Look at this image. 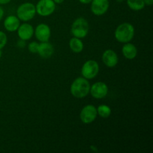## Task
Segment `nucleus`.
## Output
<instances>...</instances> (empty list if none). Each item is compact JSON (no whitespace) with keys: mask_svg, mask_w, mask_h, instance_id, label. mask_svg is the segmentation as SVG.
<instances>
[{"mask_svg":"<svg viewBox=\"0 0 153 153\" xmlns=\"http://www.w3.org/2000/svg\"><path fill=\"white\" fill-rule=\"evenodd\" d=\"M91 85L88 79L84 77H79L75 79L70 87V93L74 97L82 99L90 94Z\"/></svg>","mask_w":153,"mask_h":153,"instance_id":"1","label":"nucleus"},{"mask_svg":"<svg viewBox=\"0 0 153 153\" xmlns=\"http://www.w3.org/2000/svg\"><path fill=\"white\" fill-rule=\"evenodd\" d=\"M134 36V28L131 23L123 22L118 25L114 31V37L120 43H128Z\"/></svg>","mask_w":153,"mask_h":153,"instance_id":"2","label":"nucleus"},{"mask_svg":"<svg viewBox=\"0 0 153 153\" xmlns=\"http://www.w3.org/2000/svg\"><path fill=\"white\" fill-rule=\"evenodd\" d=\"M88 31H89V24L85 18H77L72 24L71 33L73 37L80 39L84 38L88 35Z\"/></svg>","mask_w":153,"mask_h":153,"instance_id":"3","label":"nucleus"},{"mask_svg":"<svg viewBox=\"0 0 153 153\" xmlns=\"http://www.w3.org/2000/svg\"><path fill=\"white\" fill-rule=\"evenodd\" d=\"M36 14V7L31 2H25L18 7L16 10V16L23 22H27L34 17Z\"/></svg>","mask_w":153,"mask_h":153,"instance_id":"4","label":"nucleus"},{"mask_svg":"<svg viewBox=\"0 0 153 153\" xmlns=\"http://www.w3.org/2000/svg\"><path fill=\"white\" fill-rule=\"evenodd\" d=\"M100 72V66L99 64L94 60H88L84 63L82 67V77L86 79H93L98 75Z\"/></svg>","mask_w":153,"mask_h":153,"instance_id":"5","label":"nucleus"},{"mask_svg":"<svg viewBox=\"0 0 153 153\" xmlns=\"http://www.w3.org/2000/svg\"><path fill=\"white\" fill-rule=\"evenodd\" d=\"M35 7L36 13L40 16H48L54 13L56 8V4L53 0H40Z\"/></svg>","mask_w":153,"mask_h":153,"instance_id":"6","label":"nucleus"},{"mask_svg":"<svg viewBox=\"0 0 153 153\" xmlns=\"http://www.w3.org/2000/svg\"><path fill=\"white\" fill-rule=\"evenodd\" d=\"M97 108L93 105H87L80 112V119L85 124H90L94 122L97 117Z\"/></svg>","mask_w":153,"mask_h":153,"instance_id":"7","label":"nucleus"},{"mask_svg":"<svg viewBox=\"0 0 153 153\" xmlns=\"http://www.w3.org/2000/svg\"><path fill=\"white\" fill-rule=\"evenodd\" d=\"M108 93V88L105 82H98L94 83L90 88V94L97 100L103 99Z\"/></svg>","mask_w":153,"mask_h":153,"instance_id":"8","label":"nucleus"},{"mask_svg":"<svg viewBox=\"0 0 153 153\" xmlns=\"http://www.w3.org/2000/svg\"><path fill=\"white\" fill-rule=\"evenodd\" d=\"M91 3V12L96 16H102L108 10V0H92Z\"/></svg>","mask_w":153,"mask_h":153,"instance_id":"9","label":"nucleus"},{"mask_svg":"<svg viewBox=\"0 0 153 153\" xmlns=\"http://www.w3.org/2000/svg\"><path fill=\"white\" fill-rule=\"evenodd\" d=\"M36 38L41 42H47L51 37V29L48 25L40 23L35 28L34 31Z\"/></svg>","mask_w":153,"mask_h":153,"instance_id":"10","label":"nucleus"},{"mask_svg":"<svg viewBox=\"0 0 153 153\" xmlns=\"http://www.w3.org/2000/svg\"><path fill=\"white\" fill-rule=\"evenodd\" d=\"M102 60L108 67H114L117 64L119 58L117 54L112 49H107L105 51L102 56Z\"/></svg>","mask_w":153,"mask_h":153,"instance_id":"11","label":"nucleus"},{"mask_svg":"<svg viewBox=\"0 0 153 153\" xmlns=\"http://www.w3.org/2000/svg\"><path fill=\"white\" fill-rule=\"evenodd\" d=\"M17 31L18 36H19V39L23 40H28L33 37L34 35V28L32 25L29 23H22L20 25L18 28Z\"/></svg>","mask_w":153,"mask_h":153,"instance_id":"12","label":"nucleus"},{"mask_svg":"<svg viewBox=\"0 0 153 153\" xmlns=\"http://www.w3.org/2000/svg\"><path fill=\"white\" fill-rule=\"evenodd\" d=\"M54 51H55V49H54L53 46L50 43H49V41L41 42L40 43H39L37 54L42 58H44V59L49 58L53 55Z\"/></svg>","mask_w":153,"mask_h":153,"instance_id":"13","label":"nucleus"},{"mask_svg":"<svg viewBox=\"0 0 153 153\" xmlns=\"http://www.w3.org/2000/svg\"><path fill=\"white\" fill-rule=\"evenodd\" d=\"M20 25V20L19 18L14 15L7 16L4 21V27L7 31L13 32L18 29Z\"/></svg>","mask_w":153,"mask_h":153,"instance_id":"14","label":"nucleus"},{"mask_svg":"<svg viewBox=\"0 0 153 153\" xmlns=\"http://www.w3.org/2000/svg\"><path fill=\"white\" fill-rule=\"evenodd\" d=\"M123 56L128 60H133L137 55V49L134 44L131 43H126L122 48Z\"/></svg>","mask_w":153,"mask_h":153,"instance_id":"15","label":"nucleus"},{"mask_svg":"<svg viewBox=\"0 0 153 153\" xmlns=\"http://www.w3.org/2000/svg\"><path fill=\"white\" fill-rule=\"evenodd\" d=\"M70 48L74 53H80L84 49V43L80 38L73 37L70 40Z\"/></svg>","mask_w":153,"mask_h":153,"instance_id":"16","label":"nucleus"},{"mask_svg":"<svg viewBox=\"0 0 153 153\" xmlns=\"http://www.w3.org/2000/svg\"><path fill=\"white\" fill-rule=\"evenodd\" d=\"M127 5L132 10L138 11L144 8L145 3L143 0H127Z\"/></svg>","mask_w":153,"mask_h":153,"instance_id":"17","label":"nucleus"},{"mask_svg":"<svg viewBox=\"0 0 153 153\" xmlns=\"http://www.w3.org/2000/svg\"><path fill=\"white\" fill-rule=\"evenodd\" d=\"M97 114L100 115L102 118H108L111 114V108L107 105H100L97 108Z\"/></svg>","mask_w":153,"mask_h":153,"instance_id":"18","label":"nucleus"},{"mask_svg":"<svg viewBox=\"0 0 153 153\" xmlns=\"http://www.w3.org/2000/svg\"><path fill=\"white\" fill-rule=\"evenodd\" d=\"M38 47H39V43L37 42L33 41L31 43H30L28 44V50L32 54H37V51H38Z\"/></svg>","mask_w":153,"mask_h":153,"instance_id":"19","label":"nucleus"},{"mask_svg":"<svg viewBox=\"0 0 153 153\" xmlns=\"http://www.w3.org/2000/svg\"><path fill=\"white\" fill-rule=\"evenodd\" d=\"M7 41V35L5 34V33L0 31V49H1L2 48H4V46H5Z\"/></svg>","mask_w":153,"mask_h":153,"instance_id":"20","label":"nucleus"},{"mask_svg":"<svg viewBox=\"0 0 153 153\" xmlns=\"http://www.w3.org/2000/svg\"><path fill=\"white\" fill-rule=\"evenodd\" d=\"M25 45H26V43H25V40L19 39V40L17 41V46L19 48H24L25 46Z\"/></svg>","mask_w":153,"mask_h":153,"instance_id":"21","label":"nucleus"},{"mask_svg":"<svg viewBox=\"0 0 153 153\" xmlns=\"http://www.w3.org/2000/svg\"><path fill=\"white\" fill-rule=\"evenodd\" d=\"M143 1H144L145 5H148V6L152 5L153 0H143Z\"/></svg>","mask_w":153,"mask_h":153,"instance_id":"22","label":"nucleus"},{"mask_svg":"<svg viewBox=\"0 0 153 153\" xmlns=\"http://www.w3.org/2000/svg\"><path fill=\"white\" fill-rule=\"evenodd\" d=\"M4 10H3L2 7H1V6H0V21H1V19H2L3 16H4Z\"/></svg>","mask_w":153,"mask_h":153,"instance_id":"23","label":"nucleus"},{"mask_svg":"<svg viewBox=\"0 0 153 153\" xmlns=\"http://www.w3.org/2000/svg\"><path fill=\"white\" fill-rule=\"evenodd\" d=\"M79 1L82 4H89L92 1V0H79Z\"/></svg>","mask_w":153,"mask_h":153,"instance_id":"24","label":"nucleus"},{"mask_svg":"<svg viewBox=\"0 0 153 153\" xmlns=\"http://www.w3.org/2000/svg\"><path fill=\"white\" fill-rule=\"evenodd\" d=\"M11 0H0V4H8Z\"/></svg>","mask_w":153,"mask_h":153,"instance_id":"25","label":"nucleus"},{"mask_svg":"<svg viewBox=\"0 0 153 153\" xmlns=\"http://www.w3.org/2000/svg\"><path fill=\"white\" fill-rule=\"evenodd\" d=\"M53 1H55V4H61V3H62L64 0H53Z\"/></svg>","mask_w":153,"mask_h":153,"instance_id":"26","label":"nucleus"},{"mask_svg":"<svg viewBox=\"0 0 153 153\" xmlns=\"http://www.w3.org/2000/svg\"><path fill=\"white\" fill-rule=\"evenodd\" d=\"M1 55H2V52H1V49H0V58H1Z\"/></svg>","mask_w":153,"mask_h":153,"instance_id":"27","label":"nucleus"},{"mask_svg":"<svg viewBox=\"0 0 153 153\" xmlns=\"http://www.w3.org/2000/svg\"><path fill=\"white\" fill-rule=\"evenodd\" d=\"M117 1L118 2H121V1H122L123 0H117Z\"/></svg>","mask_w":153,"mask_h":153,"instance_id":"28","label":"nucleus"}]
</instances>
